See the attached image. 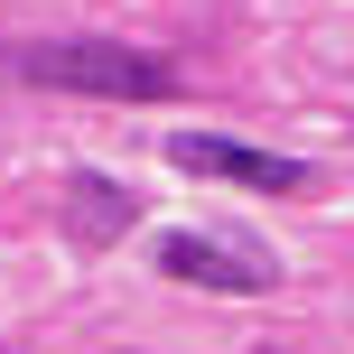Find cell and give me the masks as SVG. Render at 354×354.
<instances>
[{
	"mask_svg": "<svg viewBox=\"0 0 354 354\" xmlns=\"http://www.w3.org/2000/svg\"><path fill=\"white\" fill-rule=\"evenodd\" d=\"M10 84H47V93H103V103H168L177 66L131 37H10L0 47Z\"/></svg>",
	"mask_w": 354,
	"mask_h": 354,
	"instance_id": "1",
	"label": "cell"
},
{
	"mask_svg": "<svg viewBox=\"0 0 354 354\" xmlns=\"http://www.w3.org/2000/svg\"><path fill=\"white\" fill-rule=\"evenodd\" d=\"M149 261L168 270V280H187V289H224V299H261L280 270H270V252H252V243H233V233H159V252Z\"/></svg>",
	"mask_w": 354,
	"mask_h": 354,
	"instance_id": "2",
	"label": "cell"
},
{
	"mask_svg": "<svg viewBox=\"0 0 354 354\" xmlns=\"http://www.w3.org/2000/svg\"><path fill=\"white\" fill-rule=\"evenodd\" d=\"M131 214H140V196H122L112 177H66V224H75V243H112V233H131Z\"/></svg>",
	"mask_w": 354,
	"mask_h": 354,
	"instance_id": "4",
	"label": "cell"
},
{
	"mask_svg": "<svg viewBox=\"0 0 354 354\" xmlns=\"http://www.w3.org/2000/svg\"><path fill=\"white\" fill-rule=\"evenodd\" d=\"M168 159L187 177H224V187H261V196H299L308 159H280V149H243V140H214V131H177Z\"/></svg>",
	"mask_w": 354,
	"mask_h": 354,
	"instance_id": "3",
	"label": "cell"
}]
</instances>
